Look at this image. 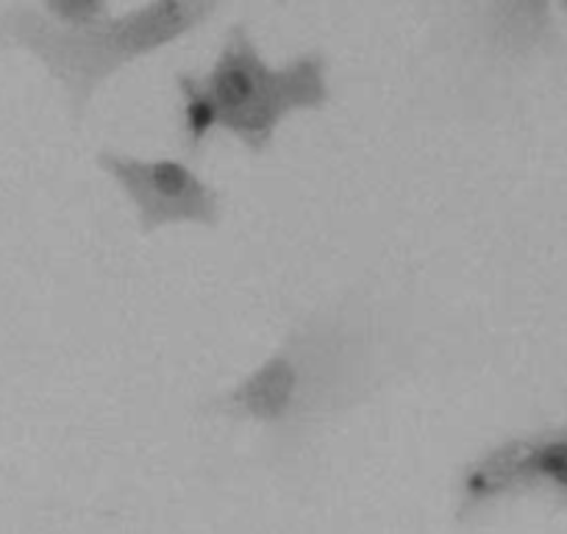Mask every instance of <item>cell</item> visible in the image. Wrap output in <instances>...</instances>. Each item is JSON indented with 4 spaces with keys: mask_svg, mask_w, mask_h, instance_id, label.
Listing matches in <instances>:
<instances>
[{
    "mask_svg": "<svg viewBox=\"0 0 567 534\" xmlns=\"http://www.w3.org/2000/svg\"><path fill=\"white\" fill-rule=\"evenodd\" d=\"M368 340L340 318H312L206 404L209 415L265 429L276 449L296 451L357 404L368 387Z\"/></svg>",
    "mask_w": 567,
    "mask_h": 534,
    "instance_id": "obj_1",
    "label": "cell"
},
{
    "mask_svg": "<svg viewBox=\"0 0 567 534\" xmlns=\"http://www.w3.org/2000/svg\"><path fill=\"white\" fill-rule=\"evenodd\" d=\"M226 0H145L123 14L92 25L53 23L40 7L12 3L0 9V51H25L64 90L75 117L112 75L165 51L204 29Z\"/></svg>",
    "mask_w": 567,
    "mask_h": 534,
    "instance_id": "obj_2",
    "label": "cell"
},
{
    "mask_svg": "<svg viewBox=\"0 0 567 534\" xmlns=\"http://www.w3.org/2000/svg\"><path fill=\"white\" fill-rule=\"evenodd\" d=\"M200 81L215 106L217 131L231 134L250 154H265L290 114L320 112L331 101L323 53L307 51L287 64H270L245 25H231Z\"/></svg>",
    "mask_w": 567,
    "mask_h": 534,
    "instance_id": "obj_3",
    "label": "cell"
},
{
    "mask_svg": "<svg viewBox=\"0 0 567 534\" xmlns=\"http://www.w3.org/2000/svg\"><path fill=\"white\" fill-rule=\"evenodd\" d=\"M534 495L567 512V415L554 427L509 434L465 462L454 482V515L476 523Z\"/></svg>",
    "mask_w": 567,
    "mask_h": 534,
    "instance_id": "obj_4",
    "label": "cell"
},
{
    "mask_svg": "<svg viewBox=\"0 0 567 534\" xmlns=\"http://www.w3.org/2000/svg\"><path fill=\"white\" fill-rule=\"evenodd\" d=\"M95 162L131 201L145 234L167 226L215 228L220 223V193L189 162L167 156L142 160L114 151H101Z\"/></svg>",
    "mask_w": 567,
    "mask_h": 534,
    "instance_id": "obj_5",
    "label": "cell"
},
{
    "mask_svg": "<svg viewBox=\"0 0 567 534\" xmlns=\"http://www.w3.org/2000/svg\"><path fill=\"white\" fill-rule=\"evenodd\" d=\"M554 3L556 0H462L467 40L487 62L501 68L561 59L567 40Z\"/></svg>",
    "mask_w": 567,
    "mask_h": 534,
    "instance_id": "obj_6",
    "label": "cell"
},
{
    "mask_svg": "<svg viewBox=\"0 0 567 534\" xmlns=\"http://www.w3.org/2000/svg\"><path fill=\"white\" fill-rule=\"evenodd\" d=\"M176 90L182 95V145L189 160H198L200 151L217 131L215 106L204 90V81L195 73H178Z\"/></svg>",
    "mask_w": 567,
    "mask_h": 534,
    "instance_id": "obj_7",
    "label": "cell"
},
{
    "mask_svg": "<svg viewBox=\"0 0 567 534\" xmlns=\"http://www.w3.org/2000/svg\"><path fill=\"white\" fill-rule=\"evenodd\" d=\"M40 12L53 23L79 29L106 18L109 0H40Z\"/></svg>",
    "mask_w": 567,
    "mask_h": 534,
    "instance_id": "obj_8",
    "label": "cell"
},
{
    "mask_svg": "<svg viewBox=\"0 0 567 534\" xmlns=\"http://www.w3.org/2000/svg\"><path fill=\"white\" fill-rule=\"evenodd\" d=\"M556 7H559V9H561V12H565V14H567V0H556Z\"/></svg>",
    "mask_w": 567,
    "mask_h": 534,
    "instance_id": "obj_9",
    "label": "cell"
}]
</instances>
